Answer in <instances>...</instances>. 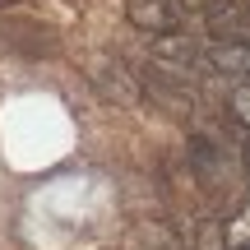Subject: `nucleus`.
I'll list each match as a JSON object with an SVG mask.
<instances>
[{
    "label": "nucleus",
    "mask_w": 250,
    "mask_h": 250,
    "mask_svg": "<svg viewBox=\"0 0 250 250\" xmlns=\"http://www.w3.org/2000/svg\"><path fill=\"white\" fill-rule=\"evenodd\" d=\"M125 19L148 37H167L181 33V9L176 0H125Z\"/></svg>",
    "instance_id": "2"
},
{
    "label": "nucleus",
    "mask_w": 250,
    "mask_h": 250,
    "mask_svg": "<svg viewBox=\"0 0 250 250\" xmlns=\"http://www.w3.org/2000/svg\"><path fill=\"white\" fill-rule=\"evenodd\" d=\"M241 158H246V176H250V139H246V148H241Z\"/></svg>",
    "instance_id": "11"
},
{
    "label": "nucleus",
    "mask_w": 250,
    "mask_h": 250,
    "mask_svg": "<svg viewBox=\"0 0 250 250\" xmlns=\"http://www.w3.org/2000/svg\"><path fill=\"white\" fill-rule=\"evenodd\" d=\"M218 5H227V0H176L181 14H213Z\"/></svg>",
    "instance_id": "10"
},
{
    "label": "nucleus",
    "mask_w": 250,
    "mask_h": 250,
    "mask_svg": "<svg viewBox=\"0 0 250 250\" xmlns=\"http://www.w3.org/2000/svg\"><path fill=\"white\" fill-rule=\"evenodd\" d=\"M227 116H232V121L250 134V79L232 88V98H227Z\"/></svg>",
    "instance_id": "8"
},
{
    "label": "nucleus",
    "mask_w": 250,
    "mask_h": 250,
    "mask_svg": "<svg viewBox=\"0 0 250 250\" xmlns=\"http://www.w3.org/2000/svg\"><path fill=\"white\" fill-rule=\"evenodd\" d=\"M125 250H181V236L171 232L167 223H144L139 232L130 236V246Z\"/></svg>",
    "instance_id": "6"
},
{
    "label": "nucleus",
    "mask_w": 250,
    "mask_h": 250,
    "mask_svg": "<svg viewBox=\"0 0 250 250\" xmlns=\"http://www.w3.org/2000/svg\"><path fill=\"white\" fill-rule=\"evenodd\" d=\"M153 56L162 65H171V70H195L204 61V46L190 42L186 33H167V37H153Z\"/></svg>",
    "instance_id": "4"
},
{
    "label": "nucleus",
    "mask_w": 250,
    "mask_h": 250,
    "mask_svg": "<svg viewBox=\"0 0 250 250\" xmlns=\"http://www.w3.org/2000/svg\"><path fill=\"white\" fill-rule=\"evenodd\" d=\"M144 83H148V88L158 93V98L167 102L171 111H190V88H181V83H171V79H162L158 70H148V74H144Z\"/></svg>",
    "instance_id": "7"
},
{
    "label": "nucleus",
    "mask_w": 250,
    "mask_h": 250,
    "mask_svg": "<svg viewBox=\"0 0 250 250\" xmlns=\"http://www.w3.org/2000/svg\"><path fill=\"white\" fill-rule=\"evenodd\" d=\"M204 65L227 74V79H236V83H246L250 79V42H208Z\"/></svg>",
    "instance_id": "3"
},
{
    "label": "nucleus",
    "mask_w": 250,
    "mask_h": 250,
    "mask_svg": "<svg viewBox=\"0 0 250 250\" xmlns=\"http://www.w3.org/2000/svg\"><path fill=\"white\" fill-rule=\"evenodd\" d=\"M223 223H204V232H199V250H223Z\"/></svg>",
    "instance_id": "9"
},
{
    "label": "nucleus",
    "mask_w": 250,
    "mask_h": 250,
    "mask_svg": "<svg viewBox=\"0 0 250 250\" xmlns=\"http://www.w3.org/2000/svg\"><path fill=\"white\" fill-rule=\"evenodd\" d=\"M88 79H93V88H98L102 98H111L116 107H134V102H139V79H134L121 61H111V56L88 65Z\"/></svg>",
    "instance_id": "1"
},
{
    "label": "nucleus",
    "mask_w": 250,
    "mask_h": 250,
    "mask_svg": "<svg viewBox=\"0 0 250 250\" xmlns=\"http://www.w3.org/2000/svg\"><path fill=\"white\" fill-rule=\"evenodd\" d=\"M227 250H250V241H241V246H227Z\"/></svg>",
    "instance_id": "12"
},
{
    "label": "nucleus",
    "mask_w": 250,
    "mask_h": 250,
    "mask_svg": "<svg viewBox=\"0 0 250 250\" xmlns=\"http://www.w3.org/2000/svg\"><path fill=\"white\" fill-rule=\"evenodd\" d=\"M190 167L199 171L204 186H218V181L227 176V158H223L213 134H195V139H190Z\"/></svg>",
    "instance_id": "5"
}]
</instances>
